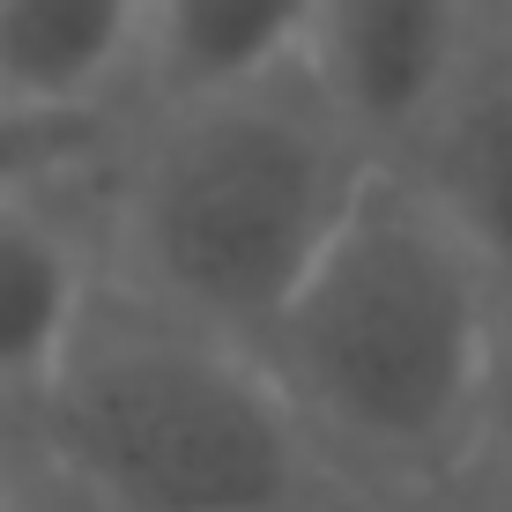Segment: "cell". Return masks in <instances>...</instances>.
Instances as JSON below:
<instances>
[{
    "label": "cell",
    "instance_id": "obj_1",
    "mask_svg": "<svg viewBox=\"0 0 512 512\" xmlns=\"http://www.w3.org/2000/svg\"><path fill=\"white\" fill-rule=\"evenodd\" d=\"M372 164L305 75L164 104L104 164V268L179 320L260 342Z\"/></svg>",
    "mask_w": 512,
    "mask_h": 512
},
{
    "label": "cell",
    "instance_id": "obj_2",
    "mask_svg": "<svg viewBox=\"0 0 512 512\" xmlns=\"http://www.w3.org/2000/svg\"><path fill=\"white\" fill-rule=\"evenodd\" d=\"M490 275L394 156L260 334V364L320 453L423 483L475 453Z\"/></svg>",
    "mask_w": 512,
    "mask_h": 512
},
{
    "label": "cell",
    "instance_id": "obj_3",
    "mask_svg": "<svg viewBox=\"0 0 512 512\" xmlns=\"http://www.w3.org/2000/svg\"><path fill=\"white\" fill-rule=\"evenodd\" d=\"M23 438L75 512H297L320 461L253 342L149 305L112 268Z\"/></svg>",
    "mask_w": 512,
    "mask_h": 512
},
{
    "label": "cell",
    "instance_id": "obj_4",
    "mask_svg": "<svg viewBox=\"0 0 512 512\" xmlns=\"http://www.w3.org/2000/svg\"><path fill=\"white\" fill-rule=\"evenodd\" d=\"M498 45L483 0H320L297 75L372 156H409Z\"/></svg>",
    "mask_w": 512,
    "mask_h": 512
},
{
    "label": "cell",
    "instance_id": "obj_5",
    "mask_svg": "<svg viewBox=\"0 0 512 512\" xmlns=\"http://www.w3.org/2000/svg\"><path fill=\"white\" fill-rule=\"evenodd\" d=\"M104 164L0 201V423L15 431L38 409L104 290V231L82 201Z\"/></svg>",
    "mask_w": 512,
    "mask_h": 512
},
{
    "label": "cell",
    "instance_id": "obj_6",
    "mask_svg": "<svg viewBox=\"0 0 512 512\" xmlns=\"http://www.w3.org/2000/svg\"><path fill=\"white\" fill-rule=\"evenodd\" d=\"M320 0H149L134 90L141 112L201 104L297 75Z\"/></svg>",
    "mask_w": 512,
    "mask_h": 512
},
{
    "label": "cell",
    "instance_id": "obj_7",
    "mask_svg": "<svg viewBox=\"0 0 512 512\" xmlns=\"http://www.w3.org/2000/svg\"><path fill=\"white\" fill-rule=\"evenodd\" d=\"M394 164L431 193L475 268L490 282H512V45L483 52V67Z\"/></svg>",
    "mask_w": 512,
    "mask_h": 512
},
{
    "label": "cell",
    "instance_id": "obj_8",
    "mask_svg": "<svg viewBox=\"0 0 512 512\" xmlns=\"http://www.w3.org/2000/svg\"><path fill=\"white\" fill-rule=\"evenodd\" d=\"M149 0H0V104L112 112L134 90Z\"/></svg>",
    "mask_w": 512,
    "mask_h": 512
},
{
    "label": "cell",
    "instance_id": "obj_9",
    "mask_svg": "<svg viewBox=\"0 0 512 512\" xmlns=\"http://www.w3.org/2000/svg\"><path fill=\"white\" fill-rule=\"evenodd\" d=\"M119 149V112H30V104H0V201L90 171Z\"/></svg>",
    "mask_w": 512,
    "mask_h": 512
},
{
    "label": "cell",
    "instance_id": "obj_10",
    "mask_svg": "<svg viewBox=\"0 0 512 512\" xmlns=\"http://www.w3.org/2000/svg\"><path fill=\"white\" fill-rule=\"evenodd\" d=\"M475 453L512 483V282H490L483 372H475Z\"/></svg>",
    "mask_w": 512,
    "mask_h": 512
},
{
    "label": "cell",
    "instance_id": "obj_11",
    "mask_svg": "<svg viewBox=\"0 0 512 512\" xmlns=\"http://www.w3.org/2000/svg\"><path fill=\"white\" fill-rule=\"evenodd\" d=\"M483 15H490V30H498V38H512V0H483Z\"/></svg>",
    "mask_w": 512,
    "mask_h": 512
},
{
    "label": "cell",
    "instance_id": "obj_12",
    "mask_svg": "<svg viewBox=\"0 0 512 512\" xmlns=\"http://www.w3.org/2000/svg\"><path fill=\"white\" fill-rule=\"evenodd\" d=\"M0 512H23V498H15V483L0 475Z\"/></svg>",
    "mask_w": 512,
    "mask_h": 512
},
{
    "label": "cell",
    "instance_id": "obj_13",
    "mask_svg": "<svg viewBox=\"0 0 512 512\" xmlns=\"http://www.w3.org/2000/svg\"><path fill=\"white\" fill-rule=\"evenodd\" d=\"M505 45H512V38H505Z\"/></svg>",
    "mask_w": 512,
    "mask_h": 512
}]
</instances>
